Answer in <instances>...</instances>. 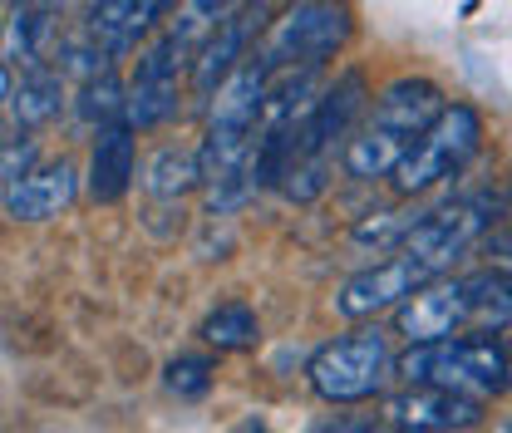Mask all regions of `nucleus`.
<instances>
[{"instance_id": "nucleus-8", "label": "nucleus", "mask_w": 512, "mask_h": 433, "mask_svg": "<svg viewBox=\"0 0 512 433\" xmlns=\"http://www.w3.org/2000/svg\"><path fill=\"white\" fill-rule=\"evenodd\" d=\"M394 330L404 340H444L468 330V291L463 276H439L429 286H419L409 301L394 306Z\"/></svg>"}, {"instance_id": "nucleus-15", "label": "nucleus", "mask_w": 512, "mask_h": 433, "mask_svg": "<svg viewBox=\"0 0 512 433\" xmlns=\"http://www.w3.org/2000/svg\"><path fill=\"white\" fill-rule=\"evenodd\" d=\"M64 109V69L55 64H30V74L20 79V89L5 99V119L20 128H40L50 119H60Z\"/></svg>"}, {"instance_id": "nucleus-16", "label": "nucleus", "mask_w": 512, "mask_h": 433, "mask_svg": "<svg viewBox=\"0 0 512 433\" xmlns=\"http://www.w3.org/2000/svg\"><path fill=\"white\" fill-rule=\"evenodd\" d=\"M197 183H202V153H197V148L168 143V148H158V153L143 163V187H148V197L178 202V197L192 192Z\"/></svg>"}, {"instance_id": "nucleus-21", "label": "nucleus", "mask_w": 512, "mask_h": 433, "mask_svg": "<svg viewBox=\"0 0 512 433\" xmlns=\"http://www.w3.org/2000/svg\"><path fill=\"white\" fill-rule=\"evenodd\" d=\"M424 222V212L414 207V212H375V217H365L360 227H355V247H375V251H394L414 227Z\"/></svg>"}, {"instance_id": "nucleus-24", "label": "nucleus", "mask_w": 512, "mask_h": 433, "mask_svg": "<svg viewBox=\"0 0 512 433\" xmlns=\"http://www.w3.org/2000/svg\"><path fill=\"white\" fill-rule=\"evenodd\" d=\"M478 247H483V256H488L493 266H512V222H498V227H488Z\"/></svg>"}, {"instance_id": "nucleus-2", "label": "nucleus", "mask_w": 512, "mask_h": 433, "mask_svg": "<svg viewBox=\"0 0 512 433\" xmlns=\"http://www.w3.org/2000/svg\"><path fill=\"white\" fill-rule=\"evenodd\" d=\"M370 99V84L360 69H345L335 74V84H325L306 114V128H301V143H296V158L286 168V197L291 202H316L320 192L330 187V168H335V148L350 143V124L360 119Z\"/></svg>"}, {"instance_id": "nucleus-17", "label": "nucleus", "mask_w": 512, "mask_h": 433, "mask_svg": "<svg viewBox=\"0 0 512 433\" xmlns=\"http://www.w3.org/2000/svg\"><path fill=\"white\" fill-rule=\"evenodd\" d=\"M50 35H55L50 5H10V20H5V64H15V60L40 64V50H45Z\"/></svg>"}, {"instance_id": "nucleus-12", "label": "nucleus", "mask_w": 512, "mask_h": 433, "mask_svg": "<svg viewBox=\"0 0 512 433\" xmlns=\"http://www.w3.org/2000/svg\"><path fill=\"white\" fill-rule=\"evenodd\" d=\"M178 0H99L94 15H89V30L114 50V55H128L138 45V35H148Z\"/></svg>"}, {"instance_id": "nucleus-7", "label": "nucleus", "mask_w": 512, "mask_h": 433, "mask_svg": "<svg viewBox=\"0 0 512 433\" xmlns=\"http://www.w3.org/2000/svg\"><path fill=\"white\" fill-rule=\"evenodd\" d=\"M384 419H389L394 429H414V433L478 429V424H483V399L444 389V384H409L404 394H394V399L384 404Z\"/></svg>"}, {"instance_id": "nucleus-18", "label": "nucleus", "mask_w": 512, "mask_h": 433, "mask_svg": "<svg viewBox=\"0 0 512 433\" xmlns=\"http://www.w3.org/2000/svg\"><path fill=\"white\" fill-rule=\"evenodd\" d=\"M183 109V84L178 79H133L128 84V109L124 124L133 128H158Z\"/></svg>"}, {"instance_id": "nucleus-19", "label": "nucleus", "mask_w": 512, "mask_h": 433, "mask_svg": "<svg viewBox=\"0 0 512 433\" xmlns=\"http://www.w3.org/2000/svg\"><path fill=\"white\" fill-rule=\"evenodd\" d=\"M128 109V89L119 84V74L114 69H104V74H94V79H84V89H79V99H74V119L84 128H109L119 124Z\"/></svg>"}, {"instance_id": "nucleus-1", "label": "nucleus", "mask_w": 512, "mask_h": 433, "mask_svg": "<svg viewBox=\"0 0 512 433\" xmlns=\"http://www.w3.org/2000/svg\"><path fill=\"white\" fill-rule=\"evenodd\" d=\"M404 384H444L473 399H498L512 384V355L488 330L478 335H444V340H409V350L394 360Z\"/></svg>"}, {"instance_id": "nucleus-23", "label": "nucleus", "mask_w": 512, "mask_h": 433, "mask_svg": "<svg viewBox=\"0 0 512 433\" xmlns=\"http://www.w3.org/2000/svg\"><path fill=\"white\" fill-rule=\"evenodd\" d=\"M35 173V138H25V133H5V187L25 183Z\"/></svg>"}, {"instance_id": "nucleus-4", "label": "nucleus", "mask_w": 512, "mask_h": 433, "mask_svg": "<svg viewBox=\"0 0 512 433\" xmlns=\"http://www.w3.org/2000/svg\"><path fill=\"white\" fill-rule=\"evenodd\" d=\"M389 370H394L389 335L380 325H360V330L320 345L306 365V379L325 404H365L389 384Z\"/></svg>"}, {"instance_id": "nucleus-9", "label": "nucleus", "mask_w": 512, "mask_h": 433, "mask_svg": "<svg viewBox=\"0 0 512 433\" xmlns=\"http://www.w3.org/2000/svg\"><path fill=\"white\" fill-rule=\"evenodd\" d=\"M444 89L434 84V79H419V74H404V79H394V84H384L380 99H375V124L389 128V133H399V138H419L424 128L434 124L439 114H444Z\"/></svg>"}, {"instance_id": "nucleus-22", "label": "nucleus", "mask_w": 512, "mask_h": 433, "mask_svg": "<svg viewBox=\"0 0 512 433\" xmlns=\"http://www.w3.org/2000/svg\"><path fill=\"white\" fill-rule=\"evenodd\" d=\"M212 374H217V365H212L207 355H178V360H168L163 384H168V394H178V399H202V394L212 389Z\"/></svg>"}, {"instance_id": "nucleus-11", "label": "nucleus", "mask_w": 512, "mask_h": 433, "mask_svg": "<svg viewBox=\"0 0 512 433\" xmlns=\"http://www.w3.org/2000/svg\"><path fill=\"white\" fill-rule=\"evenodd\" d=\"M74 192H79L74 168L64 158L60 163H45L25 183L5 187V217L10 222H50V217H60L64 207L74 202Z\"/></svg>"}, {"instance_id": "nucleus-3", "label": "nucleus", "mask_w": 512, "mask_h": 433, "mask_svg": "<svg viewBox=\"0 0 512 433\" xmlns=\"http://www.w3.org/2000/svg\"><path fill=\"white\" fill-rule=\"evenodd\" d=\"M355 30V15L345 0H291L261 35V50L256 60L276 74H291V69H320L330 60Z\"/></svg>"}, {"instance_id": "nucleus-5", "label": "nucleus", "mask_w": 512, "mask_h": 433, "mask_svg": "<svg viewBox=\"0 0 512 433\" xmlns=\"http://www.w3.org/2000/svg\"><path fill=\"white\" fill-rule=\"evenodd\" d=\"M483 143V119L468 104H448L434 124L414 138V148L404 153V163L394 168V192L399 197H424L429 187H439L444 178H453Z\"/></svg>"}, {"instance_id": "nucleus-10", "label": "nucleus", "mask_w": 512, "mask_h": 433, "mask_svg": "<svg viewBox=\"0 0 512 433\" xmlns=\"http://www.w3.org/2000/svg\"><path fill=\"white\" fill-rule=\"evenodd\" d=\"M133 124H109L99 128V138H94V153H89V197L94 202H104V207H114V202H124L133 178H138V143H133Z\"/></svg>"}, {"instance_id": "nucleus-14", "label": "nucleus", "mask_w": 512, "mask_h": 433, "mask_svg": "<svg viewBox=\"0 0 512 433\" xmlns=\"http://www.w3.org/2000/svg\"><path fill=\"white\" fill-rule=\"evenodd\" d=\"M468 291V330H488L503 335L512 330V266H483L473 276H463Z\"/></svg>"}, {"instance_id": "nucleus-25", "label": "nucleus", "mask_w": 512, "mask_h": 433, "mask_svg": "<svg viewBox=\"0 0 512 433\" xmlns=\"http://www.w3.org/2000/svg\"><path fill=\"white\" fill-rule=\"evenodd\" d=\"M188 5L207 20V25H217V20H227V15L237 10V0H188Z\"/></svg>"}, {"instance_id": "nucleus-13", "label": "nucleus", "mask_w": 512, "mask_h": 433, "mask_svg": "<svg viewBox=\"0 0 512 433\" xmlns=\"http://www.w3.org/2000/svg\"><path fill=\"white\" fill-rule=\"evenodd\" d=\"M409 148H414L409 138H399V133H389V128H380L370 119L360 133H350V143L340 148V168L355 183H380V178H394V168L404 163Z\"/></svg>"}, {"instance_id": "nucleus-20", "label": "nucleus", "mask_w": 512, "mask_h": 433, "mask_svg": "<svg viewBox=\"0 0 512 433\" xmlns=\"http://www.w3.org/2000/svg\"><path fill=\"white\" fill-rule=\"evenodd\" d=\"M212 350H222V355H232V350H252L256 335H261V325H256V310L242 306V301H227V306H217L207 320H202V330H197Z\"/></svg>"}, {"instance_id": "nucleus-6", "label": "nucleus", "mask_w": 512, "mask_h": 433, "mask_svg": "<svg viewBox=\"0 0 512 433\" xmlns=\"http://www.w3.org/2000/svg\"><path fill=\"white\" fill-rule=\"evenodd\" d=\"M266 25H271V5H266V0H247V5H237L227 20H217V25L207 30V40H202L197 55H192V99H197L202 109H207L212 94L242 69L247 45H252L256 35H266Z\"/></svg>"}]
</instances>
